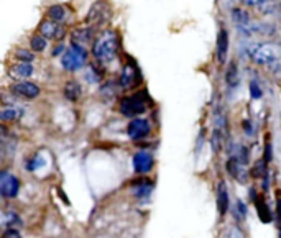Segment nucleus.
Here are the masks:
<instances>
[{"label":"nucleus","mask_w":281,"mask_h":238,"mask_svg":"<svg viewBox=\"0 0 281 238\" xmlns=\"http://www.w3.org/2000/svg\"><path fill=\"white\" fill-rule=\"evenodd\" d=\"M10 92L18 95V97H23V99H35L38 97L41 89L36 84L33 82H28L27 79L25 81H18L16 84H14L10 87Z\"/></svg>","instance_id":"6e6552de"},{"label":"nucleus","mask_w":281,"mask_h":238,"mask_svg":"<svg viewBox=\"0 0 281 238\" xmlns=\"http://www.w3.org/2000/svg\"><path fill=\"white\" fill-rule=\"evenodd\" d=\"M247 212H249L247 204L243 202V200L238 199L237 202H235V207L232 208V214L235 217V220H237V222H243V220L247 219Z\"/></svg>","instance_id":"aec40b11"},{"label":"nucleus","mask_w":281,"mask_h":238,"mask_svg":"<svg viewBox=\"0 0 281 238\" xmlns=\"http://www.w3.org/2000/svg\"><path fill=\"white\" fill-rule=\"evenodd\" d=\"M263 160L268 164L271 160H273V151H271V141H270V136H266V143H265V156H263Z\"/></svg>","instance_id":"cd10ccee"},{"label":"nucleus","mask_w":281,"mask_h":238,"mask_svg":"<svg viewBox=\"0 0 281 238\" xmlns=\"http://www.w3.org/2000/svg\"><path fill=\"white\" fill-rule=\"evenodd\" d=\"M280 237H281V228H280Z\"/></svg>","instance_id":"72a5a7b5"},{"label":"nucleus","mask_w":281,"mask_h":238,"mask_svg":"<svg viewBox=\"0 0 281 238\" xmlns=\"http://www.w3.org/2000/svg\"><path fill=\"white\" fill-rule=\"evenodd\" d=\"M88 61V51L82 48V45H77V41H73L71 48L66 49L63 58H61V64L66 71H74L81 69L84 62Z\"/></svg>","instance_id":"f03ea898"},{"label":"nucleus","mask_w":281,"mask_h":238,"mask_svg":"<svg viewBox=\"0 0 281 238\" xmlns=\"http://www.w3.org/2000/svg\"><path fill=\"white\" fill-rule=\"evenodd\" d=\"M230 156L235 158L238 163H242V164H249V149H247V146L243 145H234L232 149H230Z\"/></svg>","instance_id":"6ab92c4d"},{"label":"nucleus","mask_w":281,"mask_h":238,"mask_svg":"<svg viewBox=\"0 0 281 238\" xmlns=\"http://www.w3.org/2000/svg\"><path fill=\"white\" fill-rule=\"evenodd\" d=\"M225 168H227V173H229L235 181L240 182V184H245L247 179H249V173H247L245 164H242V163H238L235 158L230 156L229 161H227V164H225Z\"/></svg>","instance_id":"9d476101"},{"label":"nucleus","mask_w":281,"mask_h":238,"mask_svg":"<svg viewBox=\"0 0 281 238\" xmlns=\"http://www.w3.org/2000/svg\"><path fill=\"white\" fill-rule=\"evenodd\" d=\"M276 210H278V215L281 217V192H278V197H276Z\"/></svg>","instance_id":"2f4dec72"},{"label":"nucleus","mask_w":281,"mask_h":238,"mask_svg":"<svg viewBox=\"0 0 281 238\" xmlns=\"http://www.w3.org/2000/svg\"><path fill=\"white\" fill-rule=\"evenodd\" d=\"M118 53V35L112 30H107L102 35H99L92 45V54L94 58L102 62L109 64L115 60Z\"/></svg>","instance_id":"f257e3e1"},{"label":"nucleus","mask_w":281,"mask_h":238,"mask_svg":"<svg viewBox=\"0 0 281 238\" xmlns=\"http://www.w3.org/2000/svg\"><path fill=\"white\" fill-rule=\"evenodd\" d=\"M255 204H257V212L260 215V219H262V222H271V215H270V210L266 208V204L263 199H255Z\"/></svg>","instance_id":"4be33fe9"},{"label":"nucleus","mask_w":281,"mask_h":238,"mask_svg":"<svg viewBox=\"0 0 281 238\" xmlns=\"http://www.w3.org/2000/svg\"><path fill=\"white\" fill-rule=\"evenodd\" d=\"M216 202H217V210L219 214L224 217L227 212L230 210V199H229V189H227L225 181H219L217 192H216Z\"/></svg>","instance_id":"9b49d317"},{"label":"nucleus","mask_w":281,"mask_h":238,"mask_svg":"<svg viewBox=\"0 0 281 238\" xmlns=\"http://www.w3.org/2000/svg\"><path fill=\"white\" fill-rule=\"evenodd\" d=\"M142 81V76H140V71L137 66L133 64V61H130L129 64L123 66L122 74L118 77V84L123 89H130V87H135L137 84H140Z\"/></svg>","instance_id":"423d86ee"},{"label":"nucleus","mask_w":281,"mask_h":238,"mask_svg":"<svg viewBox=\"0 0 281 238\" xmlns=\"http://www.w3.org/2000/svg\"><path fill=\"white\" fill-rule=\"evenodd\" d=\"M242 2L245 3V5H249V7H258L263 0H242Z\"/></svg>","instance_id":"c756f323"},{"label":"nucleus","mask_w":281,"mask_h":238,"mask_svg":"<svg viewBox=\"0 0 281 238\" xmlns=\"http://www.w3.org/2000/svg\"><path fill=\"white\" fill-rule=\"evenodd\" d=\"M30 48L33 49V51H36V53H43L44 49H46V38H44V36H41V35L31 36Z\"/></svg>","instance_id":"5701e85b"},{"label":"nucleus","mask_w":281,"mask_h":238,"mask_svg":"<svg viewBox=\"0 0 281 238\" xmlns=\"http://www.w3.org/2000/svg\"><path fill=\"white\" fill-rule=\"evenodd\" d=\"M48 16L55 22H63L66 16V8L63 5H51L48 8Z\"/></svg>","instance_id":"412c9836"},{"label":"nucleus","mask_w":281,"mask_h":238,"mask_svg":"<svg viewBox=\"0 0 281 238\" xmlns=\"http://www.w3.org/2000/svg\"><path fill=\"white\" fill-rule=\"evenodd\" d=\"M153 187H155V184H153L150 179H137L133 182V186H132V194L137 199H145L151 194Z\"/></svg>","instance_id":"4468645a"},{"label":"nucleus","mask_w":281,"mask_h":238,"mask_svg":"<svg viewBox=\"0 0 281 238\" xmlns=\"http://www.w3.org/2000/svg\"><path fill=\"white\" fill-rule=\"evenodd\" d=\"M225 84L232 90H237L240 86V74H238V66L235 61H230L229 68L225 71Z\"/></svg>","instance_id":"dca6fc26"},{"label":"nucleus","mask_w":281,"mask_h":238,"mask_svg":"<svg viewBox=\"0 0 281 238\" xmlns=\"http://www.w3.org/2000/svg\"><path fill=\"white\" fill-rule=\"evenodd\" d=\"M90 36H92V30H90V28H86V30H76L73 33V41L79 40L81 43H86V41L90 40Z\"/></svg>","instance_id":"393cba45"},{"label":"nucleus","mask_w":281,"mask_h":238,"mask_svg":"<svg viewBox=\"0 0 281 238\" xmlns=\"http://www.w3.org/2000/svg\"><path fill=\"white\" fill-rule=\"evenodd\" d=\"M147 108H148V100L143 92L129 95V97H123L120 100V112L125 117L140 115L143 112H147Z\"/></svg>","instance_id":"7ed1b4c3"},{"label":"nucleus","mask_w":281,"mask_h":238,"mask_svg":"<svg viewBox=\"0 0 281 238\" xmlns=\"http://www.w3.org/2000/svg\"><path fill=\"white\" fill-rule=\"evenodd\" d=\"M127 133L133 141L143 140L151 133V125L147 119H133L127 127Z\"/></svg>","instance_id":"0eeeda50"},{"label":"nucleus","mask_w":281,"mask_h":238,"mask_svg":"<svg viewBox=\"0 0 281 238\" xmlns=\"http://www.w3.org/2000/svg\"><path fill=\"white\" fill-rule=\"evenodd\" d=\"M2 237H20V232L16 230V228L10 227V228H7V230L2 233Z\"/></svg>","instance_id":"c85d7f7f"},{"label":"nucleus","mask_w":281,"mask_h":238,"mask_svg":"<svg viewBox=\"0 0 281 238\" xmlns=\"http://www.w3.org/2000/svg\"><path fill=\"white\" fill-rule=\"evenodd\" d=\"M64 49H66V48L63 46V45H58V46L51 51V54H53V56H58V54H61V53L64 51Z\"/></svg>","instance_id":"7c9ffc66"},{"label":"nucleus","mask_w":281,"mask_h":238,"mask_svg":"<svg viewBox=\"0 0 281 238\" xmlns=\"http://www.w3.org/2000/svg\"><path fill=\"white\" fill-rule=\"evenodd\" d=\"M249 90H250V97L253 99V100H258V99H262V95H263V90H262V87H260V84H258L257 81H250Z\"/></svg>","instance_id":"bb28decb"},{"label":"nucleus","mask_w":281,"mask_h":238,"mask_svg":"<svg viewBox=\"0 0 281 238\" xmlns=\"http://www.w3.org/2000/svg\"><path fill=\"white\" fill-rule=\"evenodd\" d=\"M18 117V112L15 108H5V110L0 112V122H14Z\"/></svg>","instance_id":"a878e982"},{"label":"nucleus","mask_w":281,"mask_h":238,"mask_svg":"<svg viewBox=\"0 0 281 238\" xmlns=\"http://www.w3.org/2000/svg\"><path fill=\"white\" fill-rule=\"evenodd\" d=\"M81 94H82V90H81V86L77 84V82H74V81L66 82V86H64V97L68 99L69 102H76V100L81 97Z\"/></svg>","instance_id":"a211bd4d"},{"label":"nucleus","mask_w":281,"mask_h":238,"mask_svg":"<svg viewBox=\"0 0 281 238\" xmlns=\"http://www.w3.org/2000/svg\"><path fill=\"white\" fill-rule=\"evenodd\" d=\"M243 127H245V132H247V135H251V125H250V122L249 120H245V122H243Z\"/></svg>","instance_id":"473e14b6"},{"label":"nucleus","mask_w":281,"mask_h":238,"mask_svg":"<svg viewBox=\"0 0 281 238\" xmlns=\"http://www.w3.org/2000/svg\"><path fill=\"white\" fill-rule=\"evenodd\" d=\"M58 30H59V25L55 23V20H44L40 25V35L44 36L46 40H55L58 35Z\"/></svg>","instance_id":"f3484780"},{"label":"nucleus","mask_w":281,"mask_h":238,"mask_svg":"<svg viewBox=\"0 0 281 238\" xmlns=\"http://www.w3.org/2000/svg\"><path fill=\"white\" fill-rule=\"evenodd\" d=\"M250 58L255 64L258 66H265V64H271L275 62L276 60V53H275V48L268 43H262V45H257L250 49Z\"/></svg>","instance_id":"39448f33"},{"label":"nucleus","mask_w":281,"mask_h":238,"mask_svg":"<svg viewBox=\"0 0 281 238\" xmlns=\"http://www.w3.org/2000/svg\"><path fill=\"white\" fill-rule=\"evenodd\" d=\"M15 58L18 61H25V62H31L35 60V54H33L30 49H25V48H18L15 51Z\"/></svg>","instance_id":"b1692460"},{"label":"nucleus","mask_w":281,"mask_h":238,"mask_svg":"<svg viewBox=\"0 0 281 238\" xmlns=\"http://www.w3.org/2000/svg\"><path fill=\"white\" fill-rule=\"evenodd\" d=\"M105 12H109V5L105 2H96L92 7H90L88 16H86V23L92 25L101 22L102 18L105 16Z\"/></svg>","instance_id":"2eb2a0df"},{"label":"nucleus","mask_w":281,"mask_h":238,"mask_svg":"<svg viewBox=\"0 0 281 238\" xmlns=\"http://www.w3.org/2000/svg\"><path fill=\"white\" fill-rule=\"evenodd\" d=\"M20 192L18 178L8 173L7 169H0V197L14 199Z\"/></svg>","instance_id":"20e7f679"},{"label":"nucleus","mask_w":281,"mask_h":238,"mask_svg":"<svg viewBox=\"0 0 281 238\" xmlns=\"http://www.w3.org/2000/svg\"><path fill=\"white\" fill-rule=\"evenodd\" d=\"M33 74V66L31 62H25L20 61L16 64H12L8 68V76H10L14 81H25Z\"/></svg>","instance_id":"ddd939ff"},{"label":"nucleus","mask_w":281,"mask_h":238,"mask_svg":"<svg viewBox=\"0 0 281 238\" xmlns=\"http://www.w3.org/2000/svg\"><path fill=\"white\" fill-rule=\"evenodd\" d=\"M216 54H217V62L221 66H224L227 62V54H229V33L225 28H222L217 35L216 41Z\"/></svg>","instance_id":"f8f14e48"},{"label":"nucleus","mask_w":281,"mask_h":238,"mask_svg":"<svg viewBox=\"0 0 281 238\" xmlns=\"http://www.w3.org/2000/svg\"><path fill=\"white\" fill-rule=\"evenodd\" d=\"M133 171L137 174H147L153 169V164H155V160H153V154L148 151H138L133 154Z\"/></svg>","instance_id":"1a4fd4ad"}]
</instances>
